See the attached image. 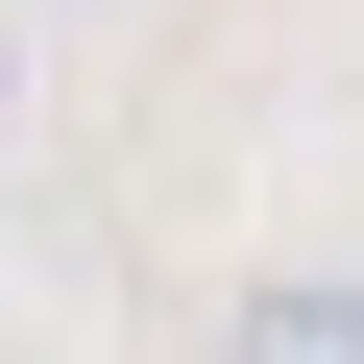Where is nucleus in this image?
I'll use <instances>...</instances> for the list:
<instances>
[{
	"instance_id": "1",
	"label": "nucleus",
	"mask_w": 364,
	"mask_h": 364,
	"mask_svg": "<svg viewBox=\"0 0 364 364\" xmlns=\"http://www.w3.org/2000/svg\"><path fill=\"white\" fill-rule=\"evenodd\" d=\"M219 364H364V267H267L219 316Z\"/></svg>"
},
{
	"instance_id": "2",
	"label": "nucleus",
	"mask_w": 364,
	"mask_h": 364,
	"mask_svg": "<svg viewBox=\"0 0 364 364\" xmlns=\"http://www.w3.org/2000/svg\"><path fill=\"white\" fill-rule=\"evenodd\" d=\"M0 122H25V49H0Z\"/></svg>"
}]
</instances>
